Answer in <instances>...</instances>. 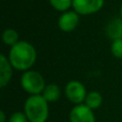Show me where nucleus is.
<instances>
[{
    "label": "nucleus",
    "instance_id": "f257e3e1",
    "mask_svg": "<svg viewBox=\"0 0 122 122\" xmlns=\"http://www.w3.org/2000/svg\"><path fill=\"white\" fill-rule=\"evenodd\" d=\"M36 49L31 43L27 41H19L18 43L11 47L9 51V60H10L14 70L26 72L31 70L36 61Z\"/></svg>",
    "mask_w": 122,
    "mask_h": 122
},
{
    "label": "nucleus",
    "instance_id": "f03ea898",
    "mask_svg": "<svg viewBox=\"0 0 122 122\" xmlns=\"http://www.w3.org/2000/svg\"><path fill=\"white\" fill-rule=\"evenodd\" d=\"M48 102L42 94L29 95L24 103V110L29 122H46L49 117Z\"/></svg>",
    "mask_w": 122,
    "mask_h": 122
},
{
    "label": "nucleus",
    "instance_id": "7ed1b4c3",
    "mask_svg": "<svg viewBox=\"0 0 122 122\" xmlns=\"http://www.w3.org/2000/svg\"><path fill=\"white\" fill-rule=\"evenodd\" d=\"M46 85L43 75L34 70L23 72L20 76V87L29 95L42 94Z\"/></svg>",
    "mask_w": 122,
    "mask_h": 122
},
{
    "label": "nucleus",
    "instance_id": "20e7f679",
    "mask_svg": "<svg viewBox=\"0 0 122 122\" xmlns=\"http://www.w3.org/2000/svg\"><path fill=\"white\" fill-rule=\"evenodd\" d=\"M88 94L86 86L79 80H70L64 87V95L66 100L73 105L85 103L86 97Z\"/></svg>",
    "mask_w": 122,
    "mask_h": 122
},
{
    "label": "nucleus",
    "instance_id": "39448f33",
    "mask_svg": "<svg viewBox=\"0 0 122 122\" xmlns=\"http://www.w3.org/2000/svg\"><path fill=\"white\" fill-rule=\"evenodd\" d=\"M105 0H73L72 8L82 16L97 13L104 6Z\"/></svg>",
    "mask_w": 122,
    "mask_h": 122
},
{
    "label": "nucleus",
    "instance_id": "423d86ee",
    "mask_svg": "<svg viewBox=\"0 0 122 122\" xmlns=\"http://www.w3.org/2000/svg\"><path fill=\"white\" fill-rule=\"evenodd\" d=\"M70 122H97L94 110L89 108L86 104L74 105L69 114Z\"/></svg>",
    "mask_w": 122,
    "mask_h": 122
},
{
    "label": "nucleus",
    "instance_id": "0eeeda50",
    "mask_svg": "<svg viewBox=\"0 0 122 122\" xmlns=\"http://www.w3.org/2000/svg\"><path fill=\"white\" fill-rule=\"evenodd\" d=\"M79 16L78 13L74 10H67L62 12V14L58 18V27L63 32H71L77 28L79 24Z\"/></svg>",
    "mask_w": 122,
    "mask_h": 122
},
{
    "label": "nucleus",
    "instance_id": "6e6552de",
    "mask_svg": "<svg viewBox=\"0 0 122 122\" xmlns=\"http://www.w3.org/2000/svg\"><path fill=\"white\" fill-rule=\"evenodd\" d=\"M13 70L14 67L12 66L9 58L2 54L0 56V87L2 89L10 84L13 76Z\"/></svg>",
    "mask_w": 122,
    "mask_h": 122
},
{
    "label": "nucleus",
    "instance_id": "1a4fd4ad",
    "mask_svg": "<svg viewBox=\"0 0 122 122\" xmlns=\"http://www.w3.org/2000/svg\"><path fill=\"white\" fill-rule=\"evenodd\" d=\"M106 36L112 41L122 39V18H112L109 23L106 25L105 28Z\"/></svg>",
    "mask_w": 122,
    "mask_h": 122
},
{
    "label": "nucleus",
    "instance_id": "9d476101",
    "mask_svg": "<svg viewBox=\"0 0 122 122\" xmlns=\"http://www.w3.org/2000/svg\"><path fill=\"white\" fill-rule=\"evenodd\" d=\"M42 95L48 103H55L61 97V89L57 84H47Z\"/></svg>",
    "mask_w": 122,
    "mask_h": 122
},
{
    "label": "nucleus",
    "instance_id": "9b49d317",
    "mask_svg": "<svg viewBox=\"0 0 122 122\" xmlns=\"http://www.w3.org/2000/svg\"><path fill=\"white\" fill-rule=\"evenodd\" d=\"M89 108H91L92 110H97L103 104V95L99 92V91H90L88 92L85 100V103Z\"/></svg>",
    "mask_w": 122,
    "mask_h": 122
},
{
    "label": "nucleus",
    "instance_id": "f8f14e48",
    "mask_svg": "<svg viewBox=\"0 0 122 122\" xmlns=\"http://www.w3.org/2000/svg\"><path fill=\"white\" fill-rule=\"evenodd\" d=\"M2 41L8 46H14L16 43L19 42V34L18 31L13 28H6L2 32Z\"/></svg>",
    "mask_w": 122,
    "mask_h": 122
},
{
    "label": "nucleus",
    "instance_id": "ddd939ff",
    "mask_svg": "<svg viewBox=\"0 0 122 122\" xmlns=\"http://www.w3.org/2000/svg\"><path fill=\"white\" fill-rule=\"evenodd\" d=\"M49 4L58 12H65L70 10L73 4V0H48Z\"/></svg>",
    "mask_w": 122,
    "mask_h": 122
},
{
    "label": "nucleus",
    "instance_id": "4468645a",
    "mask_svg": "<svg viewBox=\"0 0 122 122\" xmlns=\"http://www.w3.org/2000/svg\"><path fill=\"white\" fill-rule=\"evenodd\" d=\"M110 53L117 59H122V39L112 41L110 44Z\"/></svg>",
    "mask_w": 122,
    "mask_h": 122
},
{
    "label": "nucleus",
    "instance_id": "2eb2a0df",
    "mask_svg": "<svg viewBox=\"0 0 122 122\" xmlns=\"http://www.w3.org/2000/svg\"><path fill=\"white\" fill-rule=\"evenodd\" d=\"M8 122H29L24 112H14L8 118Z\"/></svg>",
    "mask_w": 122,
    "mask_h": 122
},
{
    "label": "nucleus",
    "instance_id": "dca6fc26",
    "mask_svg": "<svg viewBox=\"0 0 122 122\" xmlns=\"http://www.w3.org/2000/svg\"><path fill=\"white\" fill-rule=\"evenodd\" d=\"M0 122H8L6 114H5L4 110H1V112H0Z\"/></svg>",
    "mask_w": 122,
    "mask_h": 122
},
{
    "label": "nucleus",
    "instance_id": "f3484780",
    "mask_svg": "<svg viewBox=\"0 0 122 122\" xmlns=\"http://www.w3.org/2000/svg\"><path fill=\"white\" fill-rule=\"evenodd\" d=\"M120 17L122 18V4H121V6H120Z\"/></svg>",
    "mask_w": 122,
    "mask_h": 122
}]
</instances>
